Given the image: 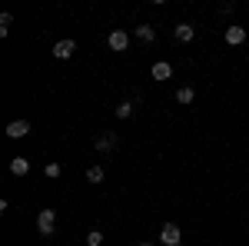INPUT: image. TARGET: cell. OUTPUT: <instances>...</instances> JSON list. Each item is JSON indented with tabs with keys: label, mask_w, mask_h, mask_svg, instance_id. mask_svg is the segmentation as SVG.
Wrapping results in <instances>:
<instances>
[{
	"label": "cell",
	"mask_w": 249,
	"mask_h": 246,
	"mask_svg": "<svg viewBox=\"0 0 249 246\" xmlns=\"http://www.w3.org/2000/svg\"><path fill=\"white\" fill-rule=\"evenodd\" d=\"M37 229L43 233V236H50V233L57 229V213H53L50 207H47V209H40V213H37Z\"/></svg>",
	"instance_id": "cell-2"
},
{
	"label": "cell",
	"mask_w": 249,
	"mask_h": 246,
	"mask_svg": "<svg viewBox=\"0 0 249 246\" xmlns=\"http://www.w3.org/2000/svg\"><path fill=\"white\" fill-rule=\"evenodd\" d=\"M87 246H103V233L100 229H90L87 233Z\"/></svg>",
	"instance_id": "cell-15"
},
{
	"label": "cell",
	"mask_w": 249,
	"mask_h": 246,
	"mask_svg": "<svg viewBox=\"0 0 249 246\" xmlns=\"http://www.w3.org/2000/svg\"><path fill=\"white\" fill-rule=\"evenodd\" d=\"M170 76H173V67L166 63V60L153 63V80H170Z\"/></svg>",
	"instance_id": "cell-11"
},
{
	"label": "cell",
	"mask_w": 249,
	"mask_h": 246,
	"mask_svg": "<svg viewBox=\"0 0 249 246\" xmlns=\"http://www.w3.org/2000/svg\"><path fill=\"white\" fill-rule=\"evenodd\" d=\"M43 173H47L50 180H57L60 173H63V167H60V163H47V167H43Z\"/></svg>",
	"instance_id": "cell-16"
},
{
	"label": "cell",
	"mask_w": 249,
	"mask_h": 246,
	"mask_svg": "<svg viewBox=\"0 0 249 246\" xmlns=\"http://www.w3.org/2000/svg\"><path fill=\"white\" fill-rule=\"evenodd\" d=\"M160 243L163 246H183V233H179V227H176V223H163V229H160Z\"/></svg>",
	"instance_id": "cell-1"
},
{
	"label": "cell",
	"mask_w": 249,
	"mask_h": 246,
	"mask_svg": "<svg viewBox=\"0 0 249 246\" xmlns=\"http://www.w3.org/2000/svg\"><path fill=\"white\" fill-rule=\"evenodd\" d=\"M193 96H196L193 87H179V90H176V103H193Z\"/></svg>",
	"instance_id": "cell-12"
},
{
	"label": "cell",
	"mask_w": 249,
	"mask_h": 246,
	"mask_svg": "<svg viewBox=\"0 0 249 246\" xmlns=\"http://www.w3.org/2000/svg\"><path fill=\"white\" fill-rule=\"evenodd\" d=\"M140 246H153V243H140Z\"/></svg>",
	"instance_id": "cell-18"
},
{
	"label": "cell",
	"mask_w": 249,
	"mask_h": 246,
	"mask_svg": "<svg viewBox=\"0 0 249 246\" xmlns=\"http://www.w3.org/2000/svg\"><path fill=\"white\" fill-rule=\"evenodd\" d=\"M77 54V40H60L57 47H53V57L57 60H70Z\"/></svg>",
	"instance_id": "cell-4"
},
{
	"label": "cell",
	"mask_w": 249,
	"mask_h": 246,
	"mask_svg": "<svg viewBox=\"0 0 249 246\" xmlns=\"http://www.w3.org/2000/svg\"><path fill=\"white\" fill-rule=\"evenodd\" d=\"M226 43L230 47H239V43H246V27H226Z\"/></svg>",
	"instance_id": "cell-6"
},
{
	"label": "cell",
	"mask_w": 249,
	"mask_h": 246,
	"mask_svg": "<svg viewBox=\"0 0 249 246\" xmlns=\"http://www.w3.org/2000/svg\"><path fill=\"white\" fill-rule=\"evenodd\" d=\"M30 133V120H14V123H7V136L10 140H23Z\"/></svg>",
	"instance_id": "cell-3"
},
{
	"label": "cell",
	"mask_w": 249,
	"mask_h": 246,
	"mask_svg": "<svg viewBox=\"0 0 249 246\" xmlns=\"http://www.w3.org/2000/svg\"><path fill=\"white\" fill-rule=\"evenodd\" d=\"M10 23H14L10 14H0V34H7V30H10Z\"/></svg>",
	"instance_id": "cell-17"
},
{
	"label": "cell",
	"mask_w": 249,
	"mask_h": 246,
	"mask_svg": "<svg viewBox=\"0 0 249 246\" xmlns=\"http://www.w3.org/2000/svg\"><path fill=\"white\" fill-rule=\"evenodd\" d=\"M136 40L153 43V40H156V27H150V23H140V27H136Z\"/></svg>",
	"instance_id": "cell-9"
},
{
	"label": "cell",
	"mask_w": 249,
	"mask_h": 246,
	"mask_svg": "<svg viewBox=\"0 0 249 246\" xmlns=\"http://www.w3.org/2000/svg\"><path fill=\"white\" fill-rule=\"evenodd\" d=\"M173 34H176V40H179V43H190V40L196 37L193 23H176V30H173Z\"/></svg>",
	"instance_id": "cell-8"
},
{
	"label": "cell",
	"mask_w": 249,
	"mask_h": 246,
	"mask_svg": "<svg viewBox=\"0 0 249 246\" xmlns=\"http://www.w3.org/2000/svg\"><path fill=\"white\" fill-rule=\"evenodd\" d=\"M93 147L100 153H110L116 147V133H100V136H93Z\"/></svg>",
	"instance_id": "cell-5"
},
{
	"label": "cell",
	"mask_w": 249,
	"mask_h": 246,
	"mask_svg": "<svg viewBox=\"0 0 249 246\" xmlns=\"http://www.w3.org/2000/svg\"><path fill=\"white\" fill-rule=\"evenodd\" d=\"M107 43H110V50H116V54H120V50H126V47H130V37H126V30H113Z\"/></svg>",
	"instance_id": "cell-7"
},
{
	"label": "cell",
	"mask_w": 249,
	"mask_h": 246,
	"mask_svg": "<svg viewBox=\"0 0 249 246\" xmlns=\"http://www.w3.org/2000/svg\"><path fill=\"white\" fill-rule=\"evenodd\" d=\"M27 170H30V160H27V156H14V160H10V173H14V176H23Z\"/></svg>",
	"instance_id": "cell-10"
},
{
	"label": "cell",
	"mask_w": 249,
	"mask_h": 246,
	"mask_svg": "<svg viewBox=\"0 0 249 246\" xmlns=\"http://www.w3.org/2000/svg\"><path fill=\"white\" fill-rule=\"evenodd\" d=\"M87 180H90V183H103V180H107L103 167H90V170H87Z\"/></svg>",
	"instance_id": "cell-13"
},
{
	"label": "cell",
	"mask_w": 249,
	"mask_h": 246,
	"mask_svg": "<svg viewBox=\"0 0 249 246\" xmlns=\"http://www.w3.org/2000/svg\"><path fill=\"white\" fill-rule=\"evenodd\" d=\"M113 114L120 116V120H126V116H133V103H126V100H123V103H120V107H116Z\"/></svg>",
	"instance_id": "cell-14"
}]
</instances>
